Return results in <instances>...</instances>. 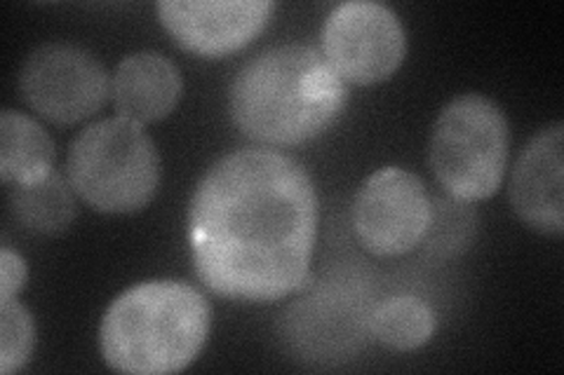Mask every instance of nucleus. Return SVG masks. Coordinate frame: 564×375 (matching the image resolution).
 <instances>
[{
	"instance_id": "f257e3e1",
	"label": "nucleus",
	"mask_w": 564,
	"mask_h": 375,
	"mask_svg": "<svg viewBox=\"0 0 564 375\" xmlns=\"http://www.w3.org/2000/svg\"><path fill=\"white\" fill-rule=\"evenodd\" d=\"M317 235V195L296 159L242 148L212 165L188 207L193 265L207 289L273 302L306 287Z\"/></svg>"
},
{
	"instance_id": "f03ea898",
	"label": "nucleus",
	"mask_w": 564,
	"mask_h": 375,
	"mask_svg": "<svg viewBox=\"0 0 564 375\" xmlns=\"http://www.w3.org/2000/svg\"><path fill=\"white\" fill-rule=\"evenodd\" d=\"M348 87L321 52L282 45L247 62L228 92L236 128L267 146H299L329 130Z\"/></svg>"
},
{
	"instance_id": "7ed1b4c3",
	"label": "nucleus",
	"mask_w": 564,
	"mask_h": 375,
	"mask_svg": "<svg viewBox=\"0 0 564 375\" xmlns=\"http://www.w3.org/2000/svg\"><path fill=\"white\" fill-rule=\"evenodd\" d=\"M212 308L186 282L155 279L122 291L101 317L99 350L109 368L165 375L188 368L209 335Z\"/></svg>"
},
{
	"instance_id": "20e7f679",
	"label": "nucleus",
	"mask_w": 564,
	"mask_h": 375,
	"mask_svg": "<svg viewBox=\"0 0 564 375\" xmlns=\"http://www.w3.org/2000/svg\"><path fill=\"white\" fill-rule=\"evenodd\" d=\"M66 178L93 209L134 213L153 200L161 184V157L141 124L106 118L70 141Z\"/></svg>"
},
{
	"instance_id": "39448f33",
	"label": "nucleus",
	"mask_w": 564,
	"mask_h": 375,
	"mask_svg": "<svg viewBox=\"0 0 564 375\" xmlns=\"http://www.w3.org/2000/svg\"><path fill=\"white\" fill-rule=\"evenodd\" d=\"M510 151L503 111L482 95H462L440 111L429 144L437 184L452 198L482 202L497 195Z\"/></svg>"
},
{
	"instance_id": "423d86ee",
	"label": "nucleus",
	"mask_w": 564,
	"mask_h": 375,
	"mask_svg": "<svg viewBox=\"0 0 564 375\" xmlns=\"http://www.w3.org/2000/svg\"><path fill=\"white\" fill-rule=\"evenodd\" d=\"M20 89L31 111L68 128L104 109L111 97V80L93 52L52 43L31 52L20 74Z\"/></svg>"
},
{
	"instance_id": "0eeeda50",
	"label": "nucleus",
	"mask_w": 564,
	"mask_h": 375,
	"mask_svg": "<svg viewBox=\"0 0 564 375\" xmlns=\"http://www.w3.org/2000/svg\"><path fill=\"white\" fill-rule=\"evenodd\" d=\"M404 55L408 35L391 8L352 0L329 12L323 29V57L344 82L365 87L393 78Z\"/></svg>"
},
{
	"instance_id": "6e6552de",
	"label": "nucleus",
	"mask_w": 564,
	"mask_h": 375,
	"mask_svg": "<svg viewBox=\"0 0 564 375\" xmlns=\"http://www.w3.org/2000/svg\"><path fill=\"white\" fill-rule=\"evenodd\" d=\"M431 221V195L402 167H383L365 178L352 202V230L375 256H402L421 244Z\"/></svg>"
},
{
	"instance_id": "1a4fd4ad",
	"label": "nucleus",
	"mask_w": 564,
	"mask_h": 375,
	"mask_svg": "<svg viewBox=\"0 0 564 375\" xmlns=\"http://www.w3.org/2000/svg\"><path fill=\"white\" fill-rule=\"evenodd\" d=\"M271 0H163L158 16L172 38L200 57H224L250 45L271 22Z\"/></svg>"
},
{
	"instance_id": "9d476101",
	"label": "nucleus",
	"mask_w": 564,
	"mask_h": 375,
	"mask_svg": "<svg viewBox=\"0 0 564 375\" xmlns=\"http://www.w3.org/2000/svg\"><path fill=\"white\" fill-rule=\"evenodd\" d=\"M564 124L541 130L520 153L510 176V207L541 235L564 232Z\"/></svg>"
},
{
	"instance_id": "9b49d317",
	"label": "nucleus",
	"mask_w": 564,
	"mask_h": 375,
	"mask_svg": "<svg viewBox=\"0 0 564 375\" xmlns=\"http://www.w3.org/2000/svg\"><path fill=\"white\" fill-rule=\"evenodd\" d=\"M184 92L180 68L161 52H134L111 78V99L118 118L144 124L167 118Z\"/></svg>"
},
{
	"instance_id": "f8f14e48",
	"label": "nucleus",
	"mask_w": 564,
	"mask_h": 375,
	"mask_svg": "<svg viewBox=\"0 0 564 375\" xmlns=\"http://www.w3.org/2000/svg\"><path fill=\"white\" fill-rule=\"evenodd\" d=\"M55 169V144L43 124L6 109L0 115V178L6 186L29 184Z\"/></svg>"
},
{
	"instance_id": "ddd939ff",
	"label": "nucleus",
	"mask_w": 564,
	"mask_h": 375,
	"mask_svg": "<svg viewBox=\"0 0 564 375\" xmlns=\"http://www.w3.org/2000/svg\"><path fill=\"white\" fill-rule=\"evenodd\" d=\"M10 211L17 223L41 235H59L76 219V190L59 172L29 184L8 186Z\"/></svg>"
},
{
	"instance_id": "4468645a",
	"label": "nucleus",
	"mask_w": 564,
	"mask_h": 375,
	"mask_svg": "<svg viewBox=\"0 0 564 375\" xmlns=\"http://www.w3.org/2000/svg\"><path fill=\"white\" fill-rule=\"evenodd\" d=\"M437 331V317L429 302L414 296L383 300L369 315V333L395 352H412L426 345Z\"/></svg>"
},
{
	"instance_id": "2eb2a0df",
	"label": "nucleus",
	"mask_w": 564,
	"mask_h": 375,
	"mask_svg": "<svg viewBox=\"0 0 564 375\" xmlns=\"http://www.w3.org/2000/svg\"><path fill=\"white\" fill-rule=\"evenodd\" d=\"M478 235V211L473 202L456 198H431V221L421 240L423 254L435 261H449L466 254Z\"/></svg>"
},
{
	"instance_id": "dca6fc26",
	"label": "nucleus",
	"mask_w": 564,
	"mask_h": 375,
	"mask_svg": "<svg viewBox=\"0 0 564 375\" xmlns=\"http://www.w3.org/2000/svg\"><path fill=\"white\" fill-rule=\"evenodd\" d=\"M35 343L33 319L20 300H0V373L10 375L26 366Z\"/></svg>"
},
{
	"instance_id": "f3484780",
	"label": "nucleus",
	"mask_w": 564,
	"mask_h": 375,
	"mask_svg": "<svg viewBox=\"0 0 564 375\" xmlns=\"http://www.w3.org/2000/svg\"><path fill=\"white\" fill-rule=\"evenodd\" d=\"M26 284V263L10 246L0 252V300L14 298Z\"/></svg>"
}]
</instances>
